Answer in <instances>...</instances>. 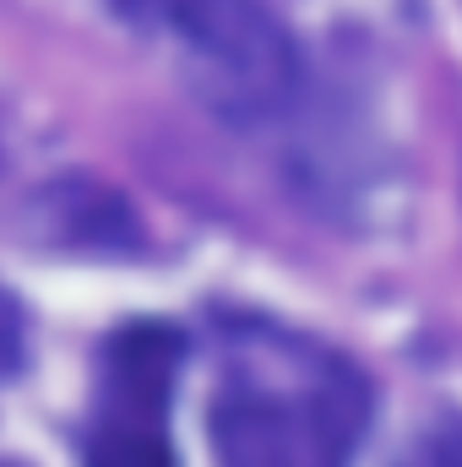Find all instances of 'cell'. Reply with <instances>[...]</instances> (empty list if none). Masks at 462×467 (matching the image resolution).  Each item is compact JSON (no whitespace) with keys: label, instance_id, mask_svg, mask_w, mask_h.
<instances>
[{"label":"cell","instance_id":"4","mask_svg":"<svg viewBox=\"0 0 462 467\" xmlns=\"http://www.w3.org/2000/svg\"><path fill=\"white\" fill-rule=\"evenodd\" d=\"M397 467H462V424H441V430H430V435H419Z\"/></svg>","mask_w":462,"mask_h":467},{"label":"cell","instance_id":"1","mask_svg":"<svg viewBox=\"0 0 462 467\" xmlns=\"http://www.w3.org/2000/svg\"><path fill=\"white\" fill-rule=\"evenodd\" d=\"M370 424L359 369L321 343L239 327L213 391L218 467H348Z\"/></svg>","mask_w":462,"mask_h":467},{"label":"cell","instance_id":"3","mask_svg":"<svg viewBox=\"0 0 462 467\" xmlns=\"http://www.w3.org/2000/svg\"><path fill=\"white\" fill-rule=\"evenodd\" d=\"M180 332L163 321H136L110 337L99 369V402L88 424V467H174L169 397L180 375Z\"/></svg>","mask_w":462,"mask_h":467},{"label":"cell","instance_id":"2","mask_svg":"<svg viewBox=\"0 0 462 467\" xmlns=\"http://www.w3.org/2000/svg\"><path fill=\"white\" fill-rule=\"evenodd\" d=\"M191 71V88L229 119L278 115L299 88L289 33L256 0H120Z\"/></svg>","mask_w":462,"mask_h":467}]
</instances>
